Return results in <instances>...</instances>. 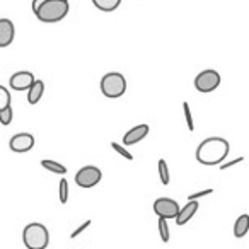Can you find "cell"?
Wrapping results in <instances>:
<instances>
[{"label": "cell", "instance_id": "277c9868", "mask_svg": "<svg viewBox=\"0 0 249 249\" xmlns=\"http://www.w3.org/2000/svg\"><path fill=\"white\" fill-rule=\"evenodd\" d=\"M101 92L109 99H118L126 92V79L120 72H109L101 79Z\"/></svg>", "mask_w": 249, "mask_h": 249}, {"label": "cell", "instance_id": "52a82bcc", "mask_svg": "<svg viewBox=\"0 0 249 249\" xmlns=\"http://www.w3.org/2000/svg\"><path fill=\"white\" fill-rule=\"evenodd\" d=\"M179 210H181L179 205L173 198H157L154 201V212H156V215L160 218H166V220L176 218Z\"/></svg>", "mask_w": 249, "mask_h": 249}, {"label": "cell", "instance_id": "5bb4252c", "mask_svg": "<svg viewBox=\"0 0 249 249\" xmlns=\"http://www.w3.org/2000/svg\"><path fill=\"white\" fill-rule=\"evenodd\" d=\"M249 232V215L244 213L235 220L234 224V237L242 239Z\"/></svg>", "mask_w": 249, "mask_h": 249}, {"label": "cell", "instance_id": "83f0119b", "mask_svg": "<svg viewBox=\"0 0 249 249\" xmlns=\"http://www.w3.org/2000/svg\"><path fill=\"white\" fill-rule=\"evenodd\" d=\"M65 2H69V0H65Z\"/></svg>", "mask_w": 249, "mask_h": 249}, {"label": "cell", "instance_id": "30bf717a", "mask_svg": "<svg viewBox=\"0 0 249 249\" xmlns=\"http://www.w3.org/2000/svg\"><path fill=\"white\" fill-rule=\"evenodd\" d=\"M149 124L142 123V124H137L133 128H130L128 132L123 135V145H135V143L142 142L147 135H149Z\"/></svg>", "mask_w": 249, "mask_h": 249}, {"label": "cell", "instance_id": "d4e9b609", "mask_svg": "<svg viewBox=\"0 0 249 249\" xmlns=\"http://www.w3.org/2000/svg\"><path fill=\"white\" fill-rule=\"evenodd\" d=\"M90 224H92V222H90V220H86V222H84V224H82V225H79V227H77V229H75V231H73V232H72V234H70V239H75V237H79V235H80V234H82V232H84V231H86V229H87V227H89V225H90Z\"/></svg>", "mask_w": 249, "mask_h": 249}, {"label": "cell", "instance_id": "3957f363", "mask_svg": "<svg viewBox=\"0 0 249 249\" xmlns=\"http://www.w3.org/2000/svg\"><path fill=\"white\" fill-rule=\"evenodd\" d=\"M22 242L28 249H46L50 244V232L39 222L28 224L22 231Z\"/></svg>", "mask_w": 249, "mask_h": 249}, {"label": "cell", "instance_id": "8fae6325", "mask_svg": "<svg viewBox=\"0 0 249 249\" xmlns=\"http://www.w3.org/2000/svg\"><path fill=\"white\" fill-rule=\"evenodd\" d=\"M16 38V26L11 19H0V48H7Z\"/></svg>", "mask_w": 249, "mask_h": 249}, {"label": "cell", "instance_id": "5b68a950", "mask_svg": "<svg viewBox=\"0 0 249 249\" xmlns=\"http://www.w3.org/2000/svg\"><path fill=\"white\" fill-rule=\"evenodd\" d=\"M220 82H222L220 73L213 69H207L195 77V89H196L198 92H203V94L213 92V90L220 86Z\"/></svg>", "mask_w": 249, "mask_h": 249}, {"label": "cell", "instance_id": "d6986e66", "mask_svg": "<svg viewBox=\"0 0 249 249\" xmlns=\"http://www.w3.org/2000/svg\"><path fill=\"white\" fill-rule=\"evenodd\" d=\"M12 118H14V109H12V106H7L0 111V123L4 124V126H9V124L12 123Z\"/></svg>", "mask_w": 249, "mask_h": 249}, {"label": "cell", "instance_id": "cb8c5ba5", "mask_svg": "<svg viewBox=\"0 0 249 249\" xmlns=\"http://www.w3.org/2000/svg\"><path fill=\"white\" fill-rule=\"evenodd\" d=\"M242 160H244V157L239 156L237 159H234V160H229V162H222V164H220V171L231 169V167H234V166H237V164H241Z\"/></svg>", "mask_w": 249, "mask_h": 249}, {"label": "cell", "instance_id": "ffe728a7", "mask_svg": "<svg viewBox=\"0 0 249 249\" xmlns=\"http://www.w3.org/2000/svg\"><path fill=\"white\" fill-rule=\"evenodd\" d=\"M11 92H9L7 87L0 86V111L4 109V107L11 106Z\"/></svg>", "mask_w": 249, "mask_h": 249}, {"label": "cell", "instance_id": "e0dca14e", "mask_svg": "<svg viewBox=\"0 0 249 249\" xmlns=\"http://www.w3.org/2000/svg\"><path fill=\"white\" fill-rule=\"evenodd\" d=\"M157 169H159V178H160V183L164 184V186H167L171 181L169 178V167H167V162L164 159H160L159 162H157Z\"/></svg>", "mask_w": 249, "mask_h": 249}, {"label": "cell", "instance_id": "7a4b0ae2", "mask_svg": "<svg viewBox=\"0 0 249 249\" xmlns=\"http://www.w3.org/2000/svg\"><path fill=\"white\" fill-rule=\"evenodd\" d=\"M70 12V2L65 0H46L45 4L35 12L38 21L45 22V24H55L67 18Z\"/></svg>", "mask_w": 249, "mask_h": 249}, {"label": "cell", "instance_id": "484cf974", "mask_svg": "<svg viewBox=\"0 0 249 249\" xmlns=\"http://www.w3.org/2000/svg\"><path fill=\"white\" fill-rule=\"evenodd\" d=\"M212 193H213V190H212V188H208V190H203V191H200V193L190 195V196H188V201H191V200H200V198L208 196V195H212Z\"/></svg>", "mask_w": 249, "mask_h": 249}, {"label": "cell", "instance_id": "8992f818", "mask_svg": "<svg viewBox=\"0 0 249 249\" xmlns=\"http://www.w3.org/2000/svg\"><path fill=\"white\" fill-rule=\"evenodd\" d=\"M101 178H103V173H101V169L97 166H84L77 171L75 183H77V186L89 190V188L97 186Z\"/></svg>", "mask_w": 249, "mask_h": 249}, {"label": "cell", "instance_id": "2e32d148", "mask_svg": "<svg viewBox=\"0 0 249 249\" xmlns=\"http://www.w3.org/2000/svg\"><path fill=\"white\" fill-rule=\"evenodd\" d=\"M41 166L45 167V169H48L50 173H55V174H65L67 173V167L63 166V164L56 162V160H52V159H43Z\"/></svg>", "mask_w": 249, "mask_h": 249}, {"label": "cell", "instance_id": "9a60e30c", "mask_svg": "<svg viewBox=\"0 0 249 249\" xmlns=\"http://www.w3.org/2000/svg\"><path fill=\"white\" fill-rule=\"evenodd\" d=\"M92 5L101 12H114L121 5V0H92Z\"/></svg>", "mask_w": 249, "mask_h": 249}, {"label": "cell", "instance_id": "9c48e42d", "mask_svg": "<svg viewBox=\"0 0 249 249\" xmlns=\"http://www.w3.org/2000/svg\"><path fill=\"white\" fill-rule=\"evenodd\" d=\"M35 73L28 72V70H21V72H16L14 75L9 80V86L14 90H28L29 87L35 84Z\"/></svg>", "mask_w": 249, "mask_h": 249}, {"label": "cell", "instance_id": "603a6c76", "mask_svg": "<svg viewBox=\"0 0 249 249\" xmlns=\"http://www.w3.org/2000/svg\"><path fill=\"white\" fill-rule=\"evenodd\" d=\"M111 149L114 150V152H118L121 157H124L126 160H133V156L128 152V150L124 149V145H120V143H114V142H111Z\"/></svg>", "mask_w": 249, "mask_h": 249}, {"label": "cell", "instance_id": "4316f807", "mask_svg": "<svg viewBox=\"0 0 249 249\" xmlns=\"http://www.w3.org/2000/svg\"><path fill=\"white\" fill-rule=\"evenodd\" d=\"M46 0H33V4H31V7H33V12H36L39 7H41L43 4H45Z\"/></svg>", "mask_w": 249, "mask_h": 249}, {"label": "cell", "instance_id": "6da1fadb", "mask_svg": "<svg viewBox=\"0 0 249 249\" xmlns=\"http://www.w3.org/2000/svg\"><path fill=\"white\" fill-rule=\"evenodd\" d=\"M231 145L222 137H208L198 145L196 160L203 166H220L229 156Z\"/></svg>", "mask_w": 249, "mask_h": 249}, {"label": "cell", "instance_id": "44dd1931", "mask_svg": "<svg viewBox=\"0 0 249 249\" xmlns=\"http://www.w3.org/2000/svg\"><path fill=\"white\" fill-rule=\"evenodd\" d=\"M159 235L162 242H169L171 235H169V227H167V220L160 217H159Z\"/></svg>", "mask_w": 249, "mask_h": 249}, {"label": "cell", "instance_id": "ba28073f", "mask_svg": "<svg viewBox=\"0 0 249 249\" xmlns=\"http://www.w3.org/2000/svg\"><path fill=\"white\" fill-rule=\"evenodd\" d=\"M9 147H11V150L16 154H26L35 147V137H33L31 133H26V132L18 133V135H14L11 139Z\"/></svg>", "mask_w": 249, "mask_h": 249}, {"label": "cell", "instance_id": "ac0fdd59", "mask_svg": "<svg viewBox=\"0 0 249 249\" xmlns=\"http://www.w3.org/2000/svg\"><path fill=\"white\" fill-rule=\"evenodd\" d=\"M58 196H60V203L65 205L69 201V196H70V190H69V181L63 178L60 179V184H58Z\"/></svg>", "mask_w": 249, "mask_h": 249}, {"label": "cell", "instance_id": "7c38bea8", "mask_svg": "<svg viewBox=\"0 0 249 249\" xmlns=\"http://www.w3.org/2000/svg\"><path fill=\"white\" fill-rule=\"evenodd\" d=\"M198 208H200V203H198V200H191L188 201L186 205H184L183 208L179 210V213H178V217L174 218L176 220L178 225H184L188 224V222L191 220V218L195 217V213L198 212Z\"/></svg>", "mask_w": 249, "mask_h": 249}, {"label": "cell", "instance_id": "7402d4cb", "mask_svg": "<svg viewBox=\"0 0 249 249\" xmlns=\"http://www.w3.org/2000/svg\"><path fill=\"white\" fill-rule=\"evenodd\" d=\"M183 111H184V120H186L188 130H190V132H193V130H195V121H193V113H191V109H190V104L183 103Z\"/></svg>", "mask_w": 249, "mask_h": 249}, {"label": "cell", "instance_id": "4fadbf2b", "mask_svg": "<svg viewBox=\"0 0 249 249\" xmlns=\"http://www.w3.org/2000/svg\"><path fill=\"white\" fill-rule=\"evenodd\" d=\"M43 94H45V82L36 79L35 84L28 89V103L29 104H38L39 101H41Z\"/></svg>", "mask_w": 249, "mask_h": 249}]
</instances>
